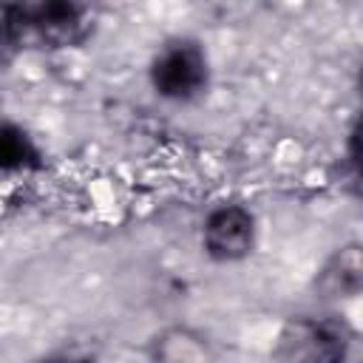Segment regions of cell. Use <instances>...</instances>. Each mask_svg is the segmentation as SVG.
<instances>
[{"instance_id":"8992f818","label":"cell","mask_w":363,"mask_h":363,"mask_svg":"<svg viewBox=\"0 0 363 363\" xmlns=\"http://www.w3.org/2000/svg\"><path fill=\"white\" fill-rule=\"evenodd\" d=\"M43 363H91L88 357H71V354H60V357H48Z\"/></svg>"},{"instance_id":"6da1fadb","label":"cell","mask_w":363,"mask_h":363,"mask_svg":"<svg viewBox=\"0 0 363 363\" xmlns=\"http://www.w3.org/2000/svg\"><path fill=\"white\" fill-rule=\"evenodd\" d=\"M343 349V335L332 323L295 318L281 329L272 346V363H340Z\"/></svg>"},{"instance_id":"277c9868","label":"cell","mask_w":363,"mask_h":363,"mask_svg":"<svg viewBox=\"0 0 363 363\" xmlns=\"http://www.w3.org/2000/svg\"><path fill=\"white\" fill-rule=\"evenodd\" d=\"M11 28L14 31L28 28L45 45H71L82 37L85 23L79 20V9L68 3H45L31 9H17Z\"/></svg>"},{"instance_id":"5b68a950","label":"cell","mask_w":363,"mask_h":363,"mask_svg":"<svg viewBox=\"0 0 363 363\" xmlns=\"http://www.w3.org/2000/svg\"><path fill=\"white\" fill-rule=\"evenodd\" d=\"M37 159L34 145L14 125H0V170H17Z\"/></svg>"},{"instance_id":"7a4b0ae2","label":"cell","mask_w":363,"mask_h":363,"mask_svg":"<svg viewBox=\"0 0 363 363\" xmlns=\"http://www.w3.org/2000/svg\"><path fill=\"white\" fill-rule=\"evenodd\" d=\"M204 79H207V62L199 45L193 43H173L153 62V85L164 96L187 99L196 91H201Z\"/></svg>"},{"instance_id":"3957f363","label":"cell","mask_w":363,"mask_h":363,"mask_svg":"<svg viewBox=\"0 0 363 363\" xmlns=\"http://www.w3.org/2000/svg\"><path fill=\"white\" fill-rule=\"evenodd\" d=\"M252 216L238 204H224L213 210L204 221V247L218 261L244 258L252 247Z\"/></svg>"}]
</instances>
